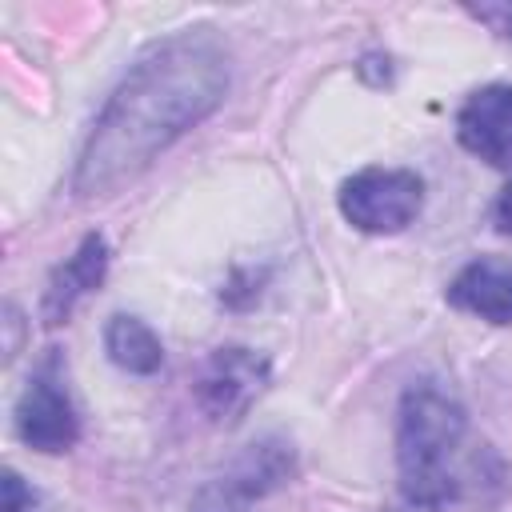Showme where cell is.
Here are the masks:
<instances>
[{"instance_id":"1","label":"cell","mask_w":512,"mask_h":512,"mask_svg":"<svg viewBox=\"0 0 512 512\" xmlns=\"http://www.w3.org/2000/svg\"><path fill=\"white\" fill-rule=\"evenodd\" d=\"M232 84V52L212 28H180L144 48L108 92L76 156L72 192L112 196L208 120Z\"/></svg>"},{"instance_id":"2","label":"cell","mask_w":512,"mask_h":512,"mask_svg":"<svg viewBox=\"0 0 512 512\" xmlns=\"http://www.w3.org/2000/svg\"><path fill=\"white\" fill-rule=\"evenodd\" d=\"M468 412L460 396L436 380L420 376L404 388L396 404V476L400 504L396 512H440L456 492L452 460L464 444Z\"/></svg>"},{"instance_id":"3","label":"cell","mask_w":512,"mask_h":512,"mask_svg":"<svg viewBox=\"0 0 512 512\" xmlns=\"http://www.w3.org/2000/svg\"><path fill=\"white\" fill-rule=\"evenodd\" d=\"M340 216L368 236H392L404 232L420 208H424V180L412 168H360L352 172L336 192Z\"/></svg>"},{"instance_id":"4","label":"cell","mask_w":512,"mask_h":512,"mask_svg":"<svg viewBox=\"0 0 512 512\" xmlns=\"http://www.w3.org/2000/svg\"><path fill=\"white\" fill-rule=\"evenodd\" d=\"M296 476V448L280 436L248 444L220 476L196 488L188 512H252Z\"/></svg>"},{"instance_id":"5","label":"cell","mask_w":512,"mask_h":512,"mask_svg":"<svg viewBox=\"0 0 512 512\" xmlns=\"http://www.w3.org/2000/svg\"><path fill=\"white\" fill-rule=\"evenodd\" d=\"M12 424H16L20 444H28L32 452H44V456L68 452L80 440V416L68 396L60 356H44L40 368L28 376V384L16 400Z\"/></svg>"},{"instance_id":"6","label":"cell","mask_w":512,"mask_h":512,"mask_svg":"<svg viewBox=\"0 0 512 512\" xmlns=\"http://www.w3.org/2000/svg\"><path fill=\"white\" fill-rule=\"evenodd\" d=\"M268 372H272L268 356H260L256 348H244V344L212 348L192 380L200 412L212 424H236L268 388Z\"/></svg>"},{"instance_id":"7","label":"cell","mask_w":512,"mask_h":512,"mask_svg":"<svg viewBox=\"0 0 512 512\" xmlns=\"http://www.w3.org/2000/svg\"><path fill=\"white\" fill-rule=\"evenodd\" d=\"M456 140L492 168H512V84L476 88L456 112Z\"/></svg>"},{"instance_id":"8","label":"cell","mask_w":512,"mask_h":512,"mask_svg":"<svg viewBox=\"0 0 512 512\" xmlns=\"http://www.w3.org/2000/svg\"><path fill=\"white\" fill-rule=\"evenodd\" d=\"M104 272H108V240L100 232H88L76 252L52 268L48 284H44V296H40V320L44 324H64L72 316V308L96 292L104 284Z\"/></svg>"},{"instance_id":"9","label":"cell","mask_w":512,"mask_h":512,"mask_svg":"<svg viewBox=\"0 0 512 512\" xmlns=\"http://www.w3.org/2000/svg\"><path fill=\"white\" fill-rule=\"evenodd\" d=\"M448 304L488 320V324H512V268L496 264V260H472L464 264L448 288H444Z\"/></svg>"},{"instance_id":"10","label":"cell","mask_w":512,"mask_h":512,"mask_svg":"<svg viewBox=\"0 0 512 512\" xmlns=\"http://www.w3.org/2000/svg\"><path fill=\"white\" fill-rule=\"evenodd\" d=\"M104 352H108V360L116 368H124L132 376H156L164 368L160 336L140 316H128V312H116L104 324Z\"/></svg>"},{"instance_id":"11","label":"cell","mask_w":512,"mask_h":512,"mask_svg":"<svg viewBox=\"0 0 512 512\" xmlns=\"http://www.w3.org/2000/svg\"><path fill=\"white\" fill-rule=\"evenodd\" d=\"M468 16H476L480 24H488L500 40H512V4H484V8H468Z\"/></svg>"},{"instance_id":"12","label":"cell","mask_w":512,"mask_h":512,"mask_svg":"<svg viewBox=\"0 0 512 512\" xmlns=\"http://www.w3.org/2000/svg\"><path fill=\"white\" fill-rule=\"evenodd\" d=\"M0 488H4V504H0V512H28V508H32V492L24 488V480H20L12 468L4 472Z\"/></svg>"},{"instance_id":"13","label":"cell","mask_w":512,"mask_h":512,"mask_svg":"<svg viewBox=\"0 0 512 512\" xmlns=\"http://www.w3.org/2000/svg\"><path fill=\"white\" fill-rule=\"evenodd\" d=\"M492 220H496V228H500L504 236H512V184L496 196V204H492Z\"/></svg>"}]
</instances>
